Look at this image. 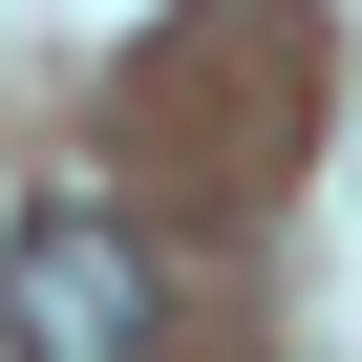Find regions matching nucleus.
Here are the masks:
<instances>
[{"mask_svg":"<svg viewBox=\"0 0 362 362\" xmlns=\"http://www.w3.org/2000/svg\"><path fill=\"white\" fill-rule=\"evenodd\" d=\"M149 320H170V277H149V235L107 192H43L0 235V341L22 362H149Z\"/></svg>","mask_w":362,"mask_h":362,"instance_id":"f257e3e1","label":"nucleus"}]
</instances>
